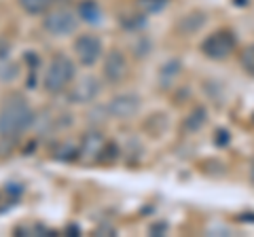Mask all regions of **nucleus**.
I'll list each match as a JSON object with an SVG mask.
<instances>
[{
	"mask_svg": "<svg viewBox=\"0 0 254 237\" xmlns=\"http://www.w3.org/2000/svg\"><path fill=\"white\" fill-rule=\"evenodd\" d=\"M34 123H36V115L30 106V102L23 96L13 93V96H9L2 102V106H0V138L2 140L19 138Z\"/></svg>",
	"mask_w": 254,
	"mask_h": 237,
	"instance_id": "1",
	"label": "nucleus"
},
{
	"mask_svg": "<svg viewBox=\"0 0 254 237\" xmlns=\"http://www.w3.org/2000/svg\"><path fill=\"white\" fill-rule=\"evenodd\" d=\"M74 74H76L74 59L68 58L66 53H55L45 70L43 89L49 96H60V93L68 91V87L74 83Z\"/></svg>",
	"mask_w": 254,
	"mask_h": 237,
	"instance_id": "2",
	"label": "nucleus"
},
{
	"mask_svg": "<svg viewBox=\"0 0 254 237\" xmlns=\"http://www.w3.org/2000/svg\"><path fill=\"white\" fill-rule=\"evenodd\" d=\"M235 47H237V38L233 34V30L220 28V30H216V32H212V34H208L203 38L199 49L208 59L220 61V59H227L229 55L235 51Z\"/></svg>",
	"mask_w": 254,
	"mask_h": 237,
	"instance_id": "3",
	"label": "nucleus"
},
{
	"mask_svg": "<svg viewBox=\"0 0 254 237\" xmlns=\"http://www.w3.org/2000/svg\"><path fill=\"white\" fill-rule=\"evenodd\" d=\"M43 28L51 36H70L78 28V15L76 11L66 9V6L47 11V15L43 17Z\"/></svg>",
	"mask_w": 254,
	"mask_h": 237,
	"instance_id": "4",
	"label": "nucleus"
},
{
	"mask_svg": "<svg viewBox=\"0 0 254 237\" xmlns=\"http://www.w3.org/2000/svg\"><path fill=\"white\" fill-rule=\"evenodd\" d=\"M72 51L76 61L83 68H91L102 59V53H104V45H102V38L95 34H81L74 38L72 43Z\"/></svg>",
	"mask_w": 254,
	"mask_h": 237,
	"instance_id": "5",
	"label": "nucleus"
},
{
	"mask_svg": "<svg viewBox=\"0 0 254 237\" xmlns=\"http://www.w3.org/2000/svg\"><path fill=\"white\" fill-rule=\"evenodd\" d=\"M102 89H104L102 78H98L95 74H85L78 78L76 83L68 87V102L70 104H78V106L93 104V102L100 98Z\"/></svg>",
	"mask_w": 254,
	"mask_h": 237,
	"instance_id": "6",
	"label": "nucleus"
},
{
	"mask_svg": "<svg viewBox=\"0 0 254 237\" xmlns=\"http://www.w3.org/2000/svg\"><path fill=\"white\" fill-rule=\"evenodd\" d=\"M106 108H108L110 118H117V121H129V118H133L140 113L142 98L136 91H123V93H117V96L110 98Z\"/></svg>",
	"mask_w": 254,
	"mask_h": 237,
	"instance_id": "7",
	"label": "nucleus"
},
{
	"mask_svg": "<svg viewBox=\"0 0 254 237\" xmlns=\"http://www.w3.org/2000/svg\"><path fill=\"white\" fill-rule=\"evenodd\" d=\"M129 72V64L121 49H110L102 61V78L108 85H121Z\"/></svg>",
	"mask_w": 254,
	"mask_h": 237,
	"instance_id": "8",
	"label": "nucleus"
},
{
	"mask_svg": "<svg viewBox=\"0 0 254 237\" xmlns=\"http://www.w3.org/2000/svg\"><path fill=\"white\" fill-rule=\"evenodd\" d=\"M104 144H106V138L98 131V127L85 131L83 138H81V144H78V146H81V159H85V161H98V157L102 153V148H104Z\"/></svg>",
	"mask_w": 254,
	"mask_h": 237,
	"instance_id": "9",
	"label": "nucleus"
},
{
	"mask_svg": "<svg viewBox=\"0 0 254 237\" xmlns=\"http://www.w3.org/2000/svg\"><path fill=\"white\" fill-rule=\"evenodd\" d=\"M205 21L208 19H205V15L201 11H190V13H185L178 19L176 30H178V34H182V36H190V34L199 32V30L205 26Z\"/></svg>",
	"mask_w": 254,
	"mask_h": 237,
	"instance_id": "10",
	"label": "nucleus"
},
{
	"mask_svg": "<svg viewBox=\"0 0 254 237\" xmlns=\"http://www.w3.org/2000/svg\"><path fill=\"white\" fill-rule=\"evenodd\" d=\"M76 15H78V19L89 23V26H98L102 21V9L95 0H81L76 6Z\"/></svg>",
	"mask_w": 254,
	"mask_h": 237,
	"instance_id": "11",
	"label": "nucleus"
},
{
	"mask_svg": "<svg viewBox=\"0 0 254 237\" xmlns=\"http://www.w3.org/2000/svg\"><path fill=\"white\" fill-rule=\"evenodd\" d=\"M205 123H208V110H205L203 106H197V108L190 110L189 117L185 118L182 129H185V133H197Z\"/></svg>",
	"mask_w": 254,
	"mask_h": 237,
	"instance_id": "12",
	"label": "nucleus"
},
{
	"mask_svg": "<svg viewBox=\"0 0 254 237\" xmlns=\"http://www.w3.org/2000/svg\"><path fill=\"white\" fill-rule=\"evenodd\" d=\"M121 28L125 32H140V30L146 28V13H127L121 17Z\"/></svg>",
	"mask_w": 254,
	"mask_h": 237,
	"instance_id": "13",
	"label": "nucleus"
},
{
	"mask_svg": "<svg viewBox=\"0 0 254 237\" xmlns=\"http://www.w3.org/2000/svg\"><path fill=\"white\" fill-rule=\"evenodd\" d=\"M55 151L58 153H53V157L58 161H76V159H81V146L74 144V142H62Z\"/></svg>",
	"mask_w": 254,
	"mask_h": 237,
	"instance_id": "14",
	"label": "nucleus"
},
{
	"mask_svg": "<svg viewBox=\"0 0 254 237\" xmlns=\"http://www.w3.org/2000/svg\"><path fill=\"white\" fill-rule=\"evenodd\" d=\"M17 2L28 15H43L51 9L53 0H17Z\"/></svg>",
	"mask_w": 254,
	"mask_h": 237,
	"instance_id": "15",
	"label": "nucleus"
},
{
	"mask_svg": "<svg viewBox=\"0 0 254 237\" xmlns=\"http://www.w3.org/2000/svg\"><path fill=\"white\" fill-rule=\"evenodd\" d=\"M119 155H121V148H119L117 142H106L104 148H102V153L98 157V161L95 163H100V165H108V163H115L119 159Z\"/></svg>",
	"mask_w": 254,
	"mask_h": 237,
	"instance_id": "16",
	"label": "nucleus"
},
{
	"mask_svg": "<svg viewBox=\"0 0 254 237\" xmlns=\"http://www.w3.org/2000/svg\"><path fill=\"white\" fill-rule=\"evenodd\" d=\"M240 66H242V70L246 74L254 76V43L246 45L242 49V53H240Z\"/></svg>",
	"mask_w": 254,
	"mask_h": 237,
	"instance_id": "17",
	"label": "nucleus"
},
{
	"mask_svg": "<svg viewBox=\"0 0 254 237\" xmlns=\"http://www.w3.org/2000/svg\"><path fill=\"white\" fill-rule=\"evenodd\" d=\"M108 118H110V115H108V108L106 106H95L93 110L87 113V123L93 125V127H98V125H104Z\"/></svg>",
	"mask_w": 254,
	"mask_h": 237,
	"instance_id": "18",
	"label": "nucleus"
},
{
	"mask_svg": "<svg viewBox=\"0 0 254 237\" xmlns=\"http://www.w3.org/2000/svg\"><path fill=\"white\" fill-rule=\"evenodd\" d=\"M138 9L146 15H153V13H159L168 6V0H136Z\"/></svg>",
	"mask_w": 254,
	"mask_h": 237,
	"instance_id": "19",
	"label": "nucleus"
},
{
	"mask_svg": "<svg viewBox=\"0 0 254 237\" xmlns=\"http://www.w3.org/2000/svg\"><path fill=\"white\" fill-rule=\"evenodd\" d=\"M17 72H19L17 64L9 61V58L0 59V78H2V81H13V78L17 76Z\"/></svg>",
	"mask_w": 254,
	"mask_h": 237,
	"instance_id": "20",
	"label": "nucleus"
},
{
	"mask_svg": "<svg viewBox=\"0 0 254 237\" xmlns=\"http://www.w3.org/2000/svg\"><path fill=\"white\" fill-rule=\"evenodd\" d=\"M78 233H81V227L76 223H70V225H66V229H64V235H78Z\"/></svg>",
	"mask_w": 254,
	"mask_h": 237,
	"instance_id": "21",
	"label": "nucleus"
},
{
	"mask_svg": "<svg viewBox=\"0 0 254 237\" xmlns=\"http://www.w3.org/2000/svg\"><path fill=\"white\" fill-rule=\"evenodd\" d=\"M214 138H216L218 144H227V142L231 140V136H229V133H227L225 129H218V131H216V136H214Z\"/></svg>",
	"mask_w": 254,
	"mask_h": 237,
	"instance_id": "22",
	"label": "nucleus"
},
{
	"mask_svg": "<svg viewBox=\"0 0 254 237\" xmlns=\"http://www.w3.org/2000/svg\"><path fill=\"white\" fill-rule=\"evenodd\" d=\"M165 229H168V225H161V223H157V225H153V227H150V235H155V233H163L165 231Z\"/></svg>",
	"mask_w": 254,
	"mask_h": 237,
	"instance_id": "23",
	"label": "nucleus"
}]
</instances>
